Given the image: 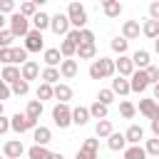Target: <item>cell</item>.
I'll list each match as a JSON object with an SVG mask.
<instances>
[{
  "label": "cell",
  "mask_w": 159,
  "mask_h": 159,
  "mask_svg": "<svg viewBox=\"0 0 159 159\" xmlns=\"http://www.w3.org/2000/svg\"><path fill=\"white\" fill-rule=\"evenodd\" d=\"M87 75H89V80H109V77H114V75H117V70H114V60H109V57L92 60Z\"/></svg>",
  "instance_id": "obj_1"
},
{
  "label": "cell",
  "mask_w": 159,
  "mask_h": 159,
  "mask_svg": "<svg viewBox=\"0 0 159 159\" xmlns=\"http://www.w3.org/2000/svg\"><path fill=\"white\" fill-rule=\"evenodd\" d=\"M30 27H32V25H30V17H25L22 12L15 10V12L7 15V30H10L15 37H25V35L30 32Z\"/></svg>",
  "instance_id": "obj_2"
},
{
  "label": "cell",
  "mask_w": 159,
  "mask_h": 159,
  "mask_svg": "<svg viewBox=\"0 0 159 159\" xmlns=\"http://www.w3.org/2000/svg\"><path fill=\"white\" fill-rule=\"evenodd\" d=\"M67 17H70V25L77 27V30L87 27V10H84V5L80 0H72L67 5Z\"/></svg>",
  "instance_id": "obj_3"
},
{
  "label": "cell",
  "mask_w": 159,
  "mask_h": 159,
  "mask_svg": "<svg viewBox=\"0 0 159 159\" xmlns=\"http://www.w3.org/2000/svg\"><path fill=\"white\" fill-rule=\"evenodd\" d=\"M52 122H55V127H60V129L72 127V107H70L67 102H57V104L52 107Z\"/></svg>",
  "instance_id": "obj_4"
},
{
  "label": "cell",
  "mask_w": 159,
  "mask_h": 159,
  "mask_svg": "<svg viewBox=\"0 0 159 159\" xmlns=\"http://www.w3.org/2000/svg\"><path fill=\"white\" fill-rule=\"evenodd\" d=\"M149 84H152V82H149L147 70H134V72L129 75V89H132V92H137V94L147 92V87H149Z\"/></svg>",
  "instance_id": "obj_5"
},
{
  "label": "cell",
  "mask_w": 159,
  "mask_h": 159,
  "mask_svg": "<svg viewBox=\"0 0 159 159\" xmlns=\"http://www.w3.org/2000/svg\"><path fill=\"white\" fill-rule=\"evenodd\" d=\"M25 40V50L27 52H40V50H45V37H42V32L40 30H35V27H30V32L22 37Z\"/></svg>",
  "instance_id": "obj_6"
},
{
  "label": "cell",
  "mask_w": 159,
  "mask_h": 159,
  "mask_svg": "<svg viewBox=\"0 0 159 159\" xmlns=\"http://www.w3.org/2000/svg\"><path fill=\"white\" fill-rule=\"evenodd\" d=\"M72 25H70V17H67V12H55V15H50V30L55 32V35H67V30H70Z\"/></svg>",
  "instance_id": "obj_7"
},
{
  "label": "cell",
  "mask_w": 159,
  "mask_h": 159,
  "mask_svg": "<svg viewBox=\"0 0 159 159\" xmlns=\"http://www.w3.org/2000/svg\"><path fill=\"white\" fill-rule=\"evenodd\" d=\"M35 127L37 124H32L25 112H17V114L10 117V132H15V134H25L27 129H35Z\"/></svg>",
  "instance_id": "obj_8"
},
{
  "label": "cell",
  "mask_w": 159,
  "mask_h": 159,
  "mask_svg": "<svg viewBox=\"0 0 159 159\" xmlns=\"http://www.w3.org/2000/svg\"><path fill=\"white\" fill-rule=\"evenodd\" d=\"M139 114H142L144 119H154V117H159V102H157L154 97H144V99H139Z\"/></svg>",
  "instance_id": "obj_9"
},
{
  "label": "cell",
  "mask_w": 159,
  "mask_h": 159,
  "mask_svg": "<svg viewBox=\"0 0 159 159\" xmlns=\"http://www.w3.org/2000/svg\"><path fill=\"white\" fill-rule=\"evenodd\" d=\"M22 154H25V147H22L20 139H7L2 144V157L5 159H20Z\"/></svg>",
  "instance_id": "obj_10"
},
{
  "label": "cell",
  "mask_w": 159,
  "mask_h": 159,
  "mask_svg": "<svg viewBox=\"0 0 159 159\" xmlns=\"http://www.w3.org/2000/svg\"><path fill=\"white\" fill-rule=\"evenodd\" d=\"M77 72H80L77 60H75V57H62V62H60V75H62V80H72V77H77Z\"/></svg>",
  "instance_id": "obj_11"
},
{
  "label": "cell",
  "mask_w": 159,
  "mask_h": 159,
  "mask_svg": "<svg viewBox=\"0 0 159 159\" xmlns=\"http://www.w3.org/2000/svg\"><path fill=\"white\" fill-rule=\"evenodd\" d=\"M114 70H117V75H122V77H129L137 67H134V62H132V57L129 55H119L117 60H114Z\"/></svg>",
  "instance_id": "obj_12"
},
{
  "label": "cell",
  "mask_w": 159,
  "mask_h": 159,
  "mask_svg": "<svg viewBox=\"0 0 159 159\" xmlns=\"http://www.w3.org/2000/svg\"><path fill=\"white\" fill-rule=\"evenodd\" d=\"M20 77H22V80H27V82L37 80V77H40V65H37L35 60L22 62V65H20Z\"/></svg>",
  "instance_id": "obj_13"
},
{
  "label": "cell",
  "mask_w": 159,
  "mask_h": 159,
  "mask_svg": "<svg viewBox=\"0 0 159 159\" xmlns=\"http://www.w3.org/2000/svg\"><path fill=\"white\" fill-rule=\"evenodd\" d=\"M142 35V25H139V20H124L122 22V37H127V40H137Z\"/></svg>",
  "instance_id": "obj_14"
},
{
  "label": "cell",
  "mask_w": 159,
  "mask_h": 159,
  "mask_svg": "<svg viewBox=\"0 0 159 159\" xmlns=\"http://www.w3.org/2000/svg\"><path fill=\"white\" fill-rule=\"evenodd\" d=\"M52 99H57V102H70V99H72V87H70L67 82L52 84Z\"/></svg>",
  "instance_id": "obj_15"
},
{
  "label": "cell",
  "mask_w": 159,
  "mask_h": 159,
  "mask_svg": "<svg viewBox=\"0 0 159 159\" xmlns=\"http://www.w3.org/2000/svg\"><path fill=\"white\" fill-rule=\"evenodd\" d=\"M75 57H77V60H94V57H97V45H94V42H80Z\"/></svg>",
  "instance_id": "obj_16"
},
{
  "label": "cell",
  "mask_w": 159,
  "mask_h": 159,
  "mask_svg": "<svg viewBox=\"0 0 159 159\" xmlns=\"http://www.w3.org/2000/svg\"><path fill=\"white\" fill-rule=\"evenodd\" d=\"M42 60H45V67H60V62H62L60 47H45L42 50Z\"/></svg>",
  "instance_id": "obj_17"
},
{
  "label": "cell",
  "mask_w": 159,
  "mask_h": 159,
  "mask_svg": "<svg viewBox=\"0 0 159 159\" xmlns=\"http://www.w3.org/2000/svg\"><path fill=\"white\" fill-rule=\"evenodd\" d=\"M42 109H45V107H42V102H40V99H30V102H27V107H25V114H27V119H30L32 124H37V122H40V117H42Z\"/></svg>",
  "instance_id": "obj_18"
},
{
  "label": "cell",
  "mask_w": 159,
  "mask_h": 159,
  "mask_svg": "<svg viewBox=\"0 0 159 159\" xmlns=\"http://www.w3.org/2000/svg\"><path fill=\"white\" fill-rule=\"evenodd\" d=\"M112 92L117 94V97H127L132 89H129V77H122V75H117L114 80H112Z\"/></svg>",
  "instance_id": "obj_19"
},
{
  "label": "cell",
  "mask_w": 159,
  "mask_h": 159,
  "mask_svg": "<svg viewBox=\"0 0 159 159\" xmlns=\"http://www.w3.org/2000/svg\"><path fill=\"white\" fill-rule=\"evenodd\" d=\"M30 25H32L35 30L45 32V30H50V15H47V12H42V10H37V12L30 17Z\"/></svg>",
  "instance_id": "obj_20"
},
{
  "label": "cell",
  "mask_w": 159,
  "mask_h": 159,
  "mask_svg": "<svg viewBox=\"0 0 159 159\" xmlns=\"http://www.w3.org/2000/svg\"><path fill=\"white\" fill-rule=\"evenodd\" d=\"M32 139H35V144H50V142H52V129L37 124V127L32 129Z\"/></svg>",
  "instance_id": "obj_21"
},
{
  "label": "cell",
  "mask_w": 159,
  "mask_h": 159,
  "mask_svg": "<svg viewBox=\"0 0 159 159\" xmlns=\"http://www.w3.org/2000/svg\"><path fill=\"white\" fill-rule=\"evenodd\" d=\"M129 57H132V62H134L137 70H144V67L152 65V55H149V50H137V52L129 55Z\"/></svg>",
  "instance_id": "obj_22"
},
{
  "label": "cell",
  "mask_w": 159,
  "mask_h": 159,
  "mask_svg": "<svg viewBox=\"0 0 159 159\" xmlns=\"http://www.w3.org/2000/svg\"><path fill=\"white\" fill-rule=\"evenodd\" d=\"M92 117H89V107H75L72 109V124H77V127H84L87 122H89Z\"/></svg>",
  "instance_id": "obj_23"
},
{
  "label": "cell",
  "mask_w": 159,
  "mask_h": 159,
  "mask_svg": "<svg viewBox=\"0 0 159 159\" xmlns=\"http://www.w3.org/2000/svg\"><path fill=\"white\" fill-rule=\"evenodd\" d=\"M124 139H127V144H139L144 139V129L139 124H129L127 132H124Z\"/></svg>",
  "instance_id": "obj_24"
},
{
  "label": "cell",
  "mask_w": 159,
  "mask_h": 159,
  "mask_svg": "<svg viewBox=\"0 0 159 159\" xmlns=\"http://www.w3.org/2000/svg\"><path fill=\"white\" fill-rule=\"evenodd\" d=\"M122 157L124 159H147V152H144L142 144H127L122 149Z\"/></svg>",
  "instance_id": "obj_25"
},
{
  "label": "cell",
  "mask_w": 159,
  "mask_h": 159,
  "mask_svg": "<svg viewBox=\"0 0 159 159\" xmlns=\"http://www.w3.org/2000/svg\"><path fill=\"white\" fill-rule=\"evenodd\" d=\"M25 154H27V159H50V149H47V144H32L30 149H25Z\"/></svg>",
  "instance_id": "obj_26"
},
{
  "label": "cell",
  "mask_w": 159,
  "mask_h": 159,
  "mask_svg": "<svg viewBox=\"0 0 159 159\" xmlns=\"http://www.w3.org/2000/svg\"><path fill=\"white\" fill-rule=\"evenodd\" d=\"M40 80L47 82V84H57V82L62 80L60 67H45V70H40Z\"/></svg>",
  "instance_id": "obj_27"
},
{
  "label": "cell",
  "mask_w": 159,
  "mask_h": 159,
  "mask_svg": "<svg viewBox=\"0 0 159 159\" xmlns=\"http://www.w3.org/2000/svg\"><path fill=\"white\" fill-rule=\"evenodd\" d=\"M142 35H144V37H149V40L159 37V20H152V17H147V20L142 22Z\"/></svg>",
  "instance_id": "obj_28"
},
{
  "label": "cell",
  "mask_w": 159,
  "mask_h": 159,
  "mask_svg": "<svg viewBox=\"0 0 159 159\" xmlns=\"http://www.w3.org/2000/svg\"><path fill=\"white\" fill-rule=\"evenodd\" d=\"M122 2L119 0H112V2H104L102 5V12H104V17H109V20H114V17H119L122 15Z\"/></svg>",
  "instance_id": "obj_29"
},
{
  "label": "cell",
  "mask_w": 159,
  "mask_h": 159,
  "mask_svg": "<svg viewBox=\"0 0 159 159\" xmlns=\"http://www.w3.org/2000/svg\"><path fill=\"white\" fill-rule=\"evenodd\" d=\"M0 77H2L7 84L17 82V80H20V65H5V67H2V72H0Z\"/></svg>",
  "instance_id": "obj_30"
},
{
  "label": "cell",
  "mask_w": 159,
  "mask_h": 159,
  "mask_svg": "<svg viewBox=\"0 0 159 159\" xmlns=\"http://www.w3.org/2000/svg\"><path fill=\"white\" fill-rule=\"evenodd\" d=\"M107 114H109V107L102 104L99 99H94V102L89 104V117H92V119H107Z\"/></svg>",
  "instance_id": "obj_31"
},
{
  "label": "cell",
  "mask_w": 159,
  "mask_h": 159,
  "mask_svg": "<svg viewBox=\"0 0 159 159\" xmlns=\"http://www.w3.org/2000/svg\"><path fill=\"white\" fill-rule=\"evenodd\" d=\"M112 132H114V127H112V122H109V119H97V124H94V137L107 139Z\"/></svg>",
  "instance_id": "obj_32"
},
{
  "label": "cell",
  "mask_w": 159,
  "mask_h": 159,
  "mask_svg": "<svg viewBox=\"0 0 159 159\" xmlns=\"http://www.w3.org/2000/svg\"><path fill=\"white\" fill-rule=\"evenodd\" d=\"M107 147H109L112 152H122V149L127 147V139H124V134H119V132H112V134L107 137Z\"/></svg>",
  "instance_id": "obj_33"
},
{
  "label": "cell",
  "mask_w": 159,
  "mask_h": 159,
  "mask_svg": "<svg viewBox=\"0 0 159 159\" xmlns=\"http://www.w3.org/2000/svg\"><path fill=\"white\" fill-rule=\"evenodd\" d=\"M109 47H112V52H117V55H127V50H129V40L117 35V37L109 40Z\"/></svg>",
  "instance_id": "obj_34"
},
{
  "label": "cell",
  "mask_w": 159,
  "mask_h": 159,
  "mask_svg": "<svg viewBox=\"0 0 159 159\" xmlns=\"http://www.w3.org/2000/svg\"><path fill=\"white\" fill-rule=\"evenodd\" d=\"M10 89H12V94H15V97H25V94L30 92V82L20 77L17 82H12V84H10Z\"/></svg>",
  "instance_id": "obj_35"
},
{
  "label": "cell",
  "mask_w": 159,
  "mask_h": 159,
  "mask_svg": "<svg viewBox=\"0 0 159 159\" xmlns=\"http://www.w3.org/2000/svg\"><path fill=\"white\" fill-rule=\"evenodd\" d=\"M35 97H37L40 102H47V99H52V84H47V82H40V84H37V89H35Z\"/></svg>",
  "instance_id": "obj_36"
},
{
  "label": "cell",
  "mask_w": 159,
  "mask_h": 159,
  "mask_svg": "<svg viewBox=\"0 0 159 159\" xmlns=\"http://www.w3.org/2000/svg\"><path fill=\"white\" fill-rule=\"evenodd\" d=\"M119 114H122L124 119H134V114H137V107H134L129 99H122V102H119Z\"/></svg>",
  "instance_id": "obj_37"
},
{
  "label": "cell",
  "mask_w": 159,
  "mask_h": 159,
  "mask_svg": "<svg viewBox=\"0 0 159 159\" xmlns=\"http://www.w3.org/2000/svg\"><path fill=\"white\" fill-rule=\"evenodd\" d=\"M75 52H77V45L65 37V40L60 42V55H62V57H75Z\"/></svg>",
  "instance_id": "obj_38"
},
{
  "label": "cell",
  "mask_w": 159,
  "mask_h": 159,
  "mask_svg": "<svg viewBox=\"0 0 159 159\" xmlns=\"http://www.w3.org/2000/svg\"><path fill=\"white\" fill-rule=\"evenodd\" d=\"M97 99H99L102 104H107V107H109V104L117 99V94L112 92V87H104V89H99V92H97Z\"/></svg>",
  "instance_id": "obj_39"
},
{
  "label": "cell",
  "mask_w": 159,
  "mask_h": 159,
  "mask_svg": "<svg viewBox=\"0 0 159 159\" xmlns=\"http://www.w3.org/2000/svg\"><path fill=\"white\" fill-rule=\"evenodd\" d=\"M144 152L147 157H159V137H152L144 142Z\"/></svg>",
  "instance_id": "obj_40"
},
{
  "label": "cell",
  "mask_w": 159,
  "mask_h": 159,
  "mask_svg": "<svg viewBox=\"0 0 159 159\" xmlns=\"http://www.w3.org/2000/svg\"><path fill=\"white\" fill-rule=\"evenodd\" d=\"M27 50L25 47H15L12 45V65H22V62H27Z\"/></svg>",
  "instance_id": "obj_41"
},
{
  "label": "cell",
  "mask_w": 159,
  "mask_h": 159,
  "mask_svg": "<svg viewBox=\"0 0 159 159\" xmlns=\"http://www.w3.org/2000/svg\"><path fill=\"white\" fill-rule=\"evenodd\" d=\"M82 149H87V152H94V154H99V137H87V139L82 142Z\"/></svg>",
  "instance_id": "obj_42"
},
{
  "label": "cell",
  "mask_w": 159,
  "mask_h": 159,
  "mask_svg": "<svg viewBox=\"0 0 159 159\" xmlns=\"http://www.w3.org/2000/svg\"><path fill=\"white\" fill-rule=\"evenodd\" d=\"M17 37L5 27V30H0V47H12V42H15Z\"/></svg>",
  "instance_id": "obj_43"
},
{
  "label": "cell",
  "mask_w": 159,
  "mask_h": 159,
  "mask_svg": "<svg viewBox=\"0 0 159 159\" xmlns=\"http://www.w3.org/2000/svg\"><path fill=\"white\" fill-rule=\"evenodd\" d=\"M17 12H22L25 17H32V15L37 12V7H35V2H30V0H22V2H20V10H17Z\"/></svg>",
  "instance_id": "obj_44"
},
{
  "label": "cell",
  "mask_w": 159,
  "mask_h": 159,
  "mask_svg": "<svg viewBox=\"0 0 159 159\" xmlns=\"http://www.w3.org/2000/svg\"><path fill=\"white\" fill-rule=\"evenodd\" d=\"M15 10H17L15 0H0V12H2V15H10V12H15Z\"/></svg>",
  "instance_id": "obj_45"
},
{
  "label": "cell",
  "mask_w": 159,
  "mask_h": 159,
  "mask_svg": "<svg viewBox=\"0 0 159 159\" xmlns=\"http://www.w3.org/2000/svg\"><path fill=\"white\" fill-rule=\"evenodd\" d=\"M0 62L12 65V47H0Z\"/></svg>",
  "instance_id": "obj_46"
},
{
  "label": "cell",
  "mask_w": 159,
  "mask_h": 159,
  "mask_svg": "<svg viewBox=\"0 0 159 159\" xmlns=\"http://www.w3.org/2000/svg\"><path fill=\"white\" fill-rule=\"evenodd\" d=\"M10 97H12V89H10V84L0 77V99L5 102V99H10Z\"/></svg>",
  "instance_id": "obj_47"
},
{
  "label": "cell",
  "mask_w": 159,
  "mask_h": 159,
  "mask_svg": "<svg viewBox=\"0 0 159 159\" xmlns=\"http://www.w3.org/2000/svg\"><path fill=\"white\" fill-rule=\"evenodd\" d=\"M75 159H99V154H94V152H87V149H77V154H75Z\"/></svg>",
  "instance_id": "obj_48"
},
{
  "label": "cell",
  "mask_w": 159,
  "mask_h": 159,
  "mask_svg": "<svg viewBox=\"0 0 159 159\" xmlns=\"http://www.w3.org/2000/svg\"><path fill=\"white\" fill-rule=\"evenodd\" d=\"M80 42H94V32L87 30V27H82L80 30Z\"/></svg>",
  "instance_id": "obj_49"
},
{
  "label": "cell",
  "mask_w": 159,
  "mask_h": 159,
  "mask_svg": "<svg viewBox=\"0 0 159 159\" xmlns=\"http://www.w3.org/2000/svg\"><path fill=\"white\" fill-rule=\"evenodd\" d=\"M147 70V75H149V82L154 84V82H159V67H154V65H149V67H144Z\"/></svg>",
  "instance_id": "obj_50"
},
{
  "label": "cell",
  "mask_w": 159,
  "mask_h": 159,
  "mask_svg": "<svg viewBox=\"0 0 159 159\" xmlns=\"http://www.w3.org/2000/svg\"><path fill=\"white\" fill-rule=\"evenodd\" d=\"M7 132H10V117L0 114V137H2V134H7Z\"/></svg>",
  "instance_id": "obj_51"
},
{
  "label": "cell",
  "mask_w": 159,
  "mask_h": 159,
  "mask_svg": "<svg viewBox=\"0 0 159 159\" xmlns=\"http://www.w3.org/2000/svg\"><path fill=\"white\" fill-rule=\"evenodd\" d=\"M65 37H67V40H72V42H75V45H80V30H77V27H70V30H67V35H65Z\"/></svg>",
  "instance_id": "obj_52"
},
{
  "label": "cell",
  "mask_w": 159,
  "mask_h": 159,
  "mask_svg": "<svg viewBox=\"0 0 159 159\" xmlns=\"http://www.w3.org/2000/svg\"><path fill=\"white\" fill-rule=\"evenodd\" d=\"M149 17H152V20H159V0L149 2Z\"/></svg>",
  "instance_id": "obj_53"
},
{
  "label": "cell",
  "mask_w": 159,
  "mask_h": 159,
  "mask_svg": "<svg viewBox=\"0 0 159 159\" xmlns=\"http://www.w3.org/2000/svg\"><path fill=\"white\" fill-rule=\"evenodd\" d=\"M149 127H152V137H159V117L149 119Z\"/></svg>",
  "instance_id": "obj_54"
},
{
  "label": "cell",
  "mask_w": 159,
  "mask_h": 159,
  "mask_svg": "<svg viewBox=\"0 0 159 159\" xmlns=\"http://www.w3.org/2000/svg\"><path fill=\"white\" fill-rule=\"evenodd\" d=\"M152 97L159 102V82H154V84H152Z\"/></svg>",
  "instance_id": "obj_55"
},
{
  "label": "cell",
  "mask_w": 159,
  "mask_h": 159,
  "mask_svg": "<svg viewBox=\"0 0 159 159\" xmlns=\"http://www.w3.org/2000/svg\"><path fill=\"white\" fill-rule=\"evenodd\" d=\"M5 27H7V15L0 12V30H5Z\"/></svg>",
  "instance_id": "obj_56"
},
{
  "label": "cell",
  "mask_w": 159,
  "mask_h": 159,
  "mask_svg": "<svg viewBox=\"0 0 159 159\" xmlns=\"http://www.w3.org/2000/svg\"><path fill=\"white\" fill-rule=\"evenodd\" d=\"M30 2H35V7H37V10H40V7H42V5H47V2H50V0H30Z\"/></svg>",
  "instance_id": "obj_57"
},
{
  "label": "cell",
  "mask_w": 159,
  "mask_h": 159,
  "mask_svg": "<svg viewBox=\"0 0 159 159\" xmlns=\"http://www.w3.org/2000/svg\"><path fill=\"white\" fill-rule=\"evenodd\" d=\"M50 159H65V157H62L60 152H52V154H50Z\"/></svg>",
  "instance_id": "obj_58"
},
{
  "label": "cell",
  "mask_w": 159,
  "mask_h": 159,
  "mask_svg": "<svg viewBox=\"0 0 159 159\" xmlns=\"http://www.w3.org/2000/svg\"><path fill=\"white\" fill-rule=\"evenodd\" d=\"M0 114H5V102L0 99Z\"/></svg>",
  "instance_id": "obj_59"
},
{
  "label": "cell",
  "mask_w": 159,
  "mask_h": 159,
  "mask_svg": "<svg viewBox=\"0 0 159 159\" xmlns=\"http://www.w3.org/2000/svg\"><path fill=\"white\" fill-rule=\"evenodd\" d=\"M154 50L159 52V37H154Z\"/></svg>",
  "instance_id": "obj_60"
},
{
  "label": "cell",
  "mask_w": 159,
  "mask_h": 159,
  "mask_svg": "<svg viewBox=\"0 0 159 159\" xmlns=\"http://www.w3.org/2000/svg\"><path fill=\"white\" fill-rule=\"evenodd\" d=\"M99 2H102V5H104V2H112V0H99Z\"/></svg>",
  "instance_id": "obj_61"
},
{
  "label": "cell",
  "mask_w": 159,
  "mask_h": 159,
  "mask_svg": "<svg viewBox=\"0 0 159 159\" xmlns=\"http://www.w3.org/2000/svg\"><path fill=\"white\" fill-rule=\"evenodd\" d=\"M0 159H5V157H2V154H0Z\"/></svg>",
  "instance_id": "obj_62"
},
{
  "label": "cell",
  "mask_w": 159,
  "mask_h": 159,
  "mask_svg": "<svg viewBox=\"0 0 159 159\" xmlns=\"http://www.w3.org/2000/svg\"><path fill=\"white\" fill-rule=\"evenodd\" d=\"M122 159H124V157H122Z\"/></svg>",
  "instance_id": "obj_63"
}]
</instances>
